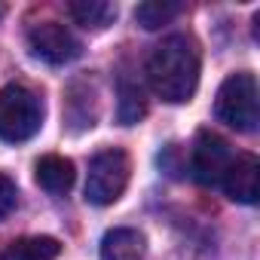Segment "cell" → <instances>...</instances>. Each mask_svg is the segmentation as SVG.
Here are the masks:
<instances>
[{
  "instance_id": "3",
  "label": "cell",
  "mask_w": 260,
  "mask_h": 260,
  "mask_svg": "<svg viewBox=\"0 0 260 260\" xmlns=\"http://www.w3.org/2000/svg\"><path fill=\"white\" fill-rule=\"evenodd\" d=\"M214 116L236 132H254L260 122L257 110V80L248 71L230 74L214 98Z\"/></svg>"
},
{
  "instance_id": "12",
  "label": "cell",
  "mask_w": 260,
  "mask_h": 260,
  "mask_svg": "<svg viewBox=\"0 0 260 260\" xmlns=\"http://www.w3.org/2000/svg\"><path fill=\"white\" fill-rule=\"evenodd\" d=\"M144 113H147L144 89H141L135 80L122 77V80H119V98H116V119H119L122 125H135Z\"/></svg>"
},
{
  "instance_id": "5",
  "label": "cell",
  "mask_w": 260,
  "mask_h": 260,
  "mask_svg": "<svg viewBox=\"0 0 260 260\" xmlns=\"http://www.w3.org/2000/svg\"><path fill=\"white\" fill-rule=\"evenodd\" d=\"M233 150L230 144L214 135V132H199L196 135V144L190 150V172L193 178L202 184V187H220L226 169L233 166Z\"/></svg>"
},
{
  "instance_id": "4",
  "label": "cell",
  "mask_w": 260,
  "mask_h": 260,
  "mask_svg": "<svg viewBox=\"0 0 260 260\" xmlns=\"http://www.w3.org/2000/svg\"><path fill=\"white\" fill-rule=\"evenodd\" d=\"M128 175H132V159L119 147H107L92 156L89 162V178H86V199L92 205H113L125 187Z\"/></svg>"
},
{
  "instance_id": "9",
  "label": "cell",
  "mask_w": 260,
  "mask_h": 260,
  "mask_svg": "<svg viewBox=\"0 0 260 260\" xmlns=\"http://www.w3.org/2000/svg\"><path fill=\"white\" fill-rule=\"evenodd\" d=\"M34 178L46 193L61 196L74 187V162L64 156H43L34 166Z\"/></svg>"
},
{
  "instance_id": "6",
  "label": "cell",
  "mask_w": 260,
  "mask_h": 260,
  "mask_svg": "<svg viewBox=\"0 0 260 260\" xmlns=\"http://www.w3.org/2000/svg\"><path fill=\"white\" fill-rule=\"evenodd\" d=\"M31 52L46 64H68L80 55V40L58 22H40L28 31Z\"/></svg>"
},
{
  "instance_id": "2",
  "label": "cell",
  "mask_w": 260,
  "mask_h": 260,
  "mask_svg": "<svg viewBox=\"0 0 260 260\" xmlns=\"http://www.w3.org/2000/svg\"><path fill=\"white\" fill-rule=\"evenodd\" d=\"M43 125V101L28 86H4L0 89V141L22 144L34 138Z\"/></svg>"
},
{
  "instance_id": "8",
  "label": "cell",
  "mask_w": 260,
  "mask_h": 260,
  "mask_svg": "<svg viewBox=\"0 0 260 260\" xmlns=\"http://www.w3.org/2000/svg\"><path fill=\"white\" fill-rule=\"evenodd\" d=\"M144 248H147V239L138 230L119 226V230L104 233V239H101V260H141Z\"/></svg>"
},
{
  "instance_id": "1",
  "label": "cell",
  "mask_w": 260,
  "mask_h": 260,
  "mask_svg": "<svg viewBox=\"0 0 260 260\" xmlns=\"http://www.w3.org/2000/svg\"><path fill=\"white\" fill-rule=\"evenodd\" d=\"M147 80L153 92L169 104H184L199 86V52L184 34L166 37L147 58Z\"/></svg>"
},
{
  "instance_id": "10",
  "label": "cell",
  "mask_w": 260,
  "mask_h": 260,
  "mask_svg": "<svg viewBox=\"0 0 260 260\" xmlns=\"http://www.w3.org/2000/svg\"><path fill=\"white\" fill-rule=\"evenodd\" d=\"M58 251L61 245L52 236H25V239H13L10 245H4L0 260H55Z\"/></svg>"
},
{
  "instance_id": "13",
  "label": "cell",
  "mask_w": 260,
  "mask_h": 260,
  "mask_svg": "<svg viewBox=\"0 0 260 260\" xmlns=\"http://www.w3.org/2000/svg\"><path fill=\"white\" fill-rule=\"evenodd\" d=\"M181 13H184V4H175V0H147V4L135 7V22L147 31H156L172 19H178Z\"/></svg>"
},
{
  "instance_id": "11",
  "label": "cell",
  "mask_w": 260,
  "mask_h": 260,
  "mask_svg": "<svg viewBox=\"0 0 260 260\" xmlns=\"http://www.w3.org/2000/svg\"><path fill=\"white\" fill-rule=\"evenodd\" d=\"M68 13L86 31H101L116 19V7L107 0H74V4H68Z\"/></svg>"
},
{
  "instance_id": "14",
  "label": "cell",
  "mask_w": 260,
  "mask_h": 260,
  "mask_svg": "<svg viewBox=\"0 0 260 260\" xmlns=\"http://www.w3.org/2000/svg\"><path fill=\"white\" fill-rule=\"evenodd\" d=\"M16 202H19V187H16V181H13L10 175L0 172V220H4L7 214H13Z\"/></svg>"
},
{
  "instance_id": "7",
  "label": "cell",
  "mask_w": 260,
  "mask_h": 260,
  "mask_svg": "<svg viewBox=\"0 0 260 260\" xmlns=\"http://www.w3.org/2000/svg\"><path fill=\"white\" fill-rule=\"evenodd\" d=\"M220 187L226 190L230 199L236 202H245V205H254L257 196H260V162L254 153H242L233 159V166L226 169Z\"/></svg>"
}]
</instances>
